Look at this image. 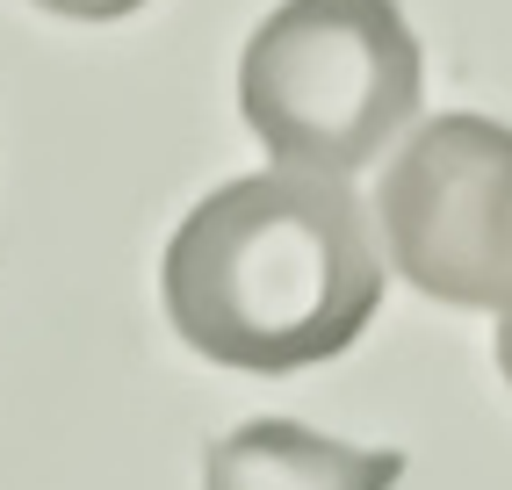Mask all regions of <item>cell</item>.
Instances as JSON below:
<instances>
[{
  "instance_id": "obj_1",
  "label": "cell",
  "mask_w": 512,
  "mask_h": 490,
  "mask_svg": "<svg viewBox=\"0 0 512 490\" xmlns=\"http://www.w3.org/2000/svg\"><path fill=\"white\" fill-rule=\"evenodd\" d=\"M383 231L318 173H238L166 238L159 296L202 361L296 375L339 361L383 310Z\"/></svg>"
},
{
  "instance_id": "obj_2",
  "label": "cell",
  "mask_w": 512,
  "mask_h": 490,
  "mask_svg": "<svg viewBox=\"0 0 512 490\" xmlns=\"http://www.w3.org/2000/svg\"><path fill=\"white\" fill-rule=\"evenodd\" d=\"M426 101V51L397 0H282L238 58V116L267 159L318 181L375 166Z\"/></svg>"
},
{
  "instance_id": "obj_3",
  "label": "cell",
  "mask_w": 512,
  "mask_h": 490,
  "mask_svg": "<svg viewBox=\"0 0 512 490\" xmlns=\"http://www.w3.org/2000/svg\"><path fill=\"white\" fill-rule=\"evenodd\" d=\"M390 267L433 303L512 310V123L433 116L375 181Z\"/></svg>"
},
{
  "instance_id": "obj_4",
  "label": "cell",
  "mask_w": 512,
  "mask_h": 490,
  "mask_svg": "<svg viewBox=\"0 0 512 490\" xmlns=\"http://www.w3.org/2000/svg\"><path fill=\"white\" fill-rule=\"evenodd\" d=\"M397 447H347L296 418H253L202 454V490H397Z\"/></svg>"
},
{
  "instance_id": "obj_5",
  "label": "cell",
  "mask_w": 512,
  "mask_h": 490,
  "mask_svg": "<svg viewBox=\"0 0 512 490\" xmlns=\"http://www.w3.org/2000/svg\"><path fill=\"white\" fill-rule=\"evenodd\" d=\"M37 8H51L65 22H123V15H138L145 0H37Z\"/></svg>"
},
{
  "instance_id": "obj_6",
  "label": "cell",
  "mask_w": 512,
  "mask_h": 490,
  "mask_svg": "<svg viewBox=\"0 0 512 490\" xmlns=\"http://www.w3.org/2000/svg\"><path fill=\"white\" fill-rule=\"evenodd\" d=\"M498 368H505V382H512V310H498Z\"/></svg>"
}]
</instances>
